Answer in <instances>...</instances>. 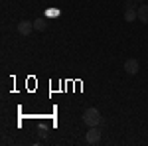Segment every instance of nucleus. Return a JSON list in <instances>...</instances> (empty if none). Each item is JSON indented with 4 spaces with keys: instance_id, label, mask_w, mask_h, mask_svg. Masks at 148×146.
<instances>
[{
    "instance_id": "423d86ee",
    "label": "nucleus",
    "mask_w": 148,
    "mask_h": 146,
    "mask_svg": "<svg viewBox=\"0 0 148 146\" xmlns=\"http://www.w3.org/2000/svg\"><path fill=\"white\" fill-rule=\"evenodd\" d=\"M136 18H138V12L134 10V8H126L125 10V20L126 22H134Z\"/></svg>"
},
{
    "instance_id": "39448f33",
    "label": "nucleus",
    "mask_w": 148,
    "mask_h": 146,
    "mask_svg": "<svg viewBox=\"0 0 148 146\" xmlns=\"http://www.w3.org/2000/svg\"><path fill=\"white\" fill-rule=\"evenodd\" d=\"M138 20L142 24H148V4H142L138 8Z\"/></svg>"
},
{
    "instance_id": "1a4fd4ad",
    "label": "nucleus",
    "mask_w": 148,
    "mask_h": 146,
    "mask_svg": "<svg viewBox=\"0 0 148 146\" xmlns=\"http://www.w3.org/2000/svg\"><path fill=\"white\" fill-rule=\"evenodd\" d=\"M134 2H136V0H128V2H126V8H134Z\"/></svg>"
},
{
    "instance_id": "f257e3e1",
    "label": "nucleus",
    "mask_w": 148,
    "mask_h": 146,
    "mask_svg": "<svg viewBox=\"0 0 148 146\" xmlns=\"http://www.w3.org/2000/svg\"><path fill=\"white\" fill-rule=\"evenodd\" d=\"M83 123L87 124V126H97V124L101 123V112L97 111L95 107L85 109V112H83Z\"/></svg>"
},
{
    "instance_id": "f03ea898",
    "label": "nucleus",
    "mask_w": 148,
    "mask_h": 146,
    "mask_svg": "<svg viewBox=\"0 0 148 146\" xmlns=\"http://www.w3.org/2000/svg\"><path fill=\"white\" fill-rule=\"evenodd\" d=\"M85 140H87L89 144H97V142L101 140V130H99L97 126H89V130H87V136H85Z\"/></svg>"
},
{
    "instance_id": "9d476101",
    "label": "nucleus",
    "mask_w": 148,
    "mask_h": 146,
    "mask_svg": "<svg viewBox=\"0 0 148 146\" xmlns=\"http://www.w3.org/2000/svg\"><path fill=\"white\" fill-rule=\"evenodd\" d=\"M136 2H142V0H136Z\"/></svg>"
},
{
    "instance_id": "0eeeda50",
    "label": "nucleus",
    "mask_w": 148,
    "mask_h": 146,
    "mask_svg": "<svg viewBox=\"0 0 148 146\" xmlns=\"http://www.w3.org/2000/svg\"><path fill=\"white\" fill-rule=\"evenodd\" d=\"M46 28H47V20H46V18H38V20H34V30L44 32Z\"/></svg>"
},
{
    "instance_id": "20e7f679",
    "label": "nucleus",
    "mask_w": 148,
    "mask_h": 146,
    "mask_svg": "<svg viewBox=\"0 0 148 146\" xmlns=\"http://www.w3.org/2000/svg\"><path fill=\"white\" fill-rule=\"evenodd\" d=\"M138 69H140V63H138V59L130 57V59H126V61H125V71L128 73V75H136Z\"/></svg>"
},
{
    "instance_id": "6e6552de",
    "label": "nucleus",
    "mask_w": 148,
    "mask_h": 146,
    "mask_svg": "<svg viewBox=\"0 0 148 146\" xmlns=\"http://www.w3.org/2000/svg\"><path fill=\"white\" fill-rule=\"evenodd\" d=\"M47 16H61V10H47Z\"/></svg>"
},
{
    "instance_id": "7ed1b4c3",
    "label": "nucleus",
    "mask_w": 148,
    "mask_h": 146,
    "mask_svg": "<svg viewBox=\"0 0 148 146\" xmlns=\"http://www.w3.org/2000/svg\"><path fill=\"white\" fill-rule=\"evenodd\" d=\"M34 32V22H28V20H22V22L18 24V34L24 36V38H28V36Z\"/></svg>"
}]
</instances>
